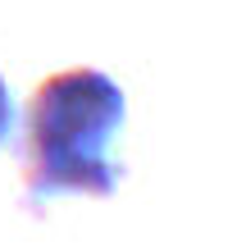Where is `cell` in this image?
I'll list each match as a JSON object with an SVG mask.
<instances>
[{
	"instance_id": "2",
	"label": "cell",
	"mask_w": 246,
	"mask_h": 251,
	"mask_svg": "<svg viewBox=\"0 0 246 251\" xmlns=\"http://www.w3.org/2000/svg\"><path fill=\"white\" fill-rule=\"evenodd\" d=\"M14 124H19V110H14V96H9V82L0 73V146L14 137Z\"/></svg>"
},
{
	"instance_id": "1",
	"label": "cell",
	"mask_w": 246,
	"mask_h": 251,
	"mask_svg": "<svg viewBox=\"0 0 246 251\" xmlns=\"http://www.w3.org/2000/svg\"><path fill=\"white\" fill-rule=\"evenodd\" d=\"M123 119L128 96L110 73H50L32 92L23 124V201L41 210L50 197H114L123 165L110 155V142Z\"/></svg>"
}]
</instances>
